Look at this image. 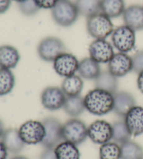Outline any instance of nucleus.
Returning a JSON list of instances; mask_svg holds the SVG:
<instances>
[{"label":"nucleus","mask_w":143,"mask_h":159,"mask_svg":"<svg viewBox=\"0 0 143 159\" xmlns=\"http://www.w3.org/2000/svg\"><path fill=\"white\" fill-rule=\"evenodd\" d=\"M85 108L94 115L103 116L113 110L114 96L106 91L95 88L84 97Z\"/></svg>","instance_id":"1"},{"label":"nucleus","mask_w":143,"mask_h":159,"mask_svg":"<svg viewBox=\"0 0 143 159\" xmlns=\"http://www.w3.org/2000/svg\"><path fill=\"white\" fill-rule=\"evenodd\" d=\"M54 22L62 27H69L75 23L80 16L75 3L70 0H59L51 9Z\"/></svg>","instance_id":"2"},{"label":"nucleus","mask_w":143,"mask_h":159,"mask_svg":"<svg viewBox=\"0 0 143 159\" xmlns=\"http://www.w3.org/2000/svg\"><path fill=\"white\" fill-rule=\"evenodd\" d=\"M86 27L89 34L95 39H107L114 30L111 19L101 12L87 18Z\"/></svg>","instance_id":"3"},{"label":"nucleus","mask_w":143,"mask_h":159,"mask_svg":"<svg viewBox=\"0 0 143 159\" xmlns=\"http://www.w3.org/2000/svg\"><path fill=\"white\" fill-rule=\"evenodd\" d=\"M113 46L120 52L127 53L136 45V32L126 25L117 27L111 34Z\"/></svg>","instance_id":"4"},{"label":"nucleus","mask_w":143,"mask_h":159,"mask_svg":"<svg viewBox=\"0 0 143 159\" xmlns=\"http://www.w3.org/2000/svg\"><path fill=\"white\" fill-rule=\"evenodd\" d=\"M63 140L78 144L84 143L88 137V127L78 119H71L63 124Z\"/></svg>","instance_id":"5"},{"label":"nucleus","mask_w":143,"mask_h":159,"mask_svg":"<svg viewBox=\"0 0 143 159\" xmlns=\"http://www.w3.org/2000/svg\"><path fill=\"white\" fill-rule=\"evenodd\" d=\"M37 52L42 60L53 62L57 57L66 52V46L60 39L48 36L40 41Z\"/></svg>","instance_id":"6"},{"label":"nucleus","mask_w":143,"mask_h":159,"mask_svg":"<svg viewBox=\"0 0 143 159\" xmlns=\"http://www.w3.org/2000/svg\"><path fill=\"white\" fill-rule=\"evenodd\" d=\"M45 128V137L42 145L45 149H55L63 140L62 126L58 119L49 117L42 121Z\"/></svg>","instance_id":"7"},{"label":"nucleus","mask_w":143,"mask_h":159,"mask_svg":"<svg viewBox=\"0 0 143 159\" xmlns=\"http://www.w3.org/2000/svg\"><path fill=\"white\" fill-rule=\"evenodd\" d=\"M18 130L25 144H41L45 137V128L42 121L28 120L21 125Z\"/></svg>","instance_id":"8"},{"label":"nucleus","mask_w":143,"mask_h":159,"mask_svg":"<svg viewBox=\"0 0 143 159\" xmlns=\"http://www.w3.org/2000/svg\"><path fill=\"white\" fill-rule=\"evenodd\" d=\"M88 137L94 144H104L113 140V126L105 120H96L88 127Z\"/></svg>","instance_id":"9"},{"label":"nucleus","mask_w":143,"mask_h":159,"mask_svg":"<svg viewBox=\"0 0 143 159\" xmlns=\"http://www.w3.org/2000/svg\"><path fill=\"white\" fill-rule=\"evenodd\" d=\"M79 61L71 53L64 52L57 57L53 61V68L57 74L67 78L78 72Z\"/></svg>","instance_id":"10"},{"label":"nucleus","mask_w":143,"mask_h":159,"mask_svg":"<svg viewBox=\"0 0 143 159\" xmlns=\"http://www.w3.org/2000/svg\"><path fill=\"white\" fill-rule=\"evenodd\" d=\"M67 96L61 88L48 87L44 89L41 95L42 106L50 111H55L64 106Z\"/></svg>","instance_id":"11"},{"label":"nucleus","mask_w":143,"mask_h":159,"mask_svg":"<svg viewBox=\"0 0 143 159\" xmlns=\"http://www.w3.org/2000/svg\"><path fill=\"white\" fill-rule=\"evenodd\" d=\"M90 57L99 64L108 63L114 55L113 45L105 39H95L89 47Z\"/></svg>","instance_id":"12"},{"label":"nucleus","mask_w":143,"mask_h":159,"mask_svg":"<svg viewBox=\"0 0 143 159\" xmlns=\"http://www.w3.org/2000/svg\"><path fill=\"white\" fill-rule=\"evenodd\" d=\"M108 64V70L117 78L124 77L133 70L132 57L127 53H114Z\"/></svg>","instance_id":"13"},{"label":"nucleus","mask_w":143,"mask_h":159,"mask_svg":"<svg viewBox=\"0 0 143 159\" xmlns=\"http://www.w3.org/2000/svg\"><path fill=\"white\" fill-rule=\"evenodd\" d=\"M113 110L117 115L125 117L127 113L136 106V99L131 93L125 91L117 92L113 94Z\"/></svg>","instance_id":"14"},{"label":"nucleus","mask_w":143,"mask_h":159,"mask_svg":"<svg viewBox=\"0 0 143 159\" xmlns=\"http://www.w3.org/2000/svg\"><path fill=\"white\" fill-rule=\"evenodd\" d=\"M124 121L132 136H138L143 133V107L136 106L124 117Z\"/></svg>","instance_id":"15"},{"label":"nucleus","mask_w":143,"mask_h":159,"mask_svg":"<svg viewBox=\"0 0 143 159\" xmlns=\"http://www.w3.org/2000/svg\"><path fill=\"white\" fill-rule=\"evenodd\" d=\"M1 140L8 152L12 154H18L25 146V143L20 135L19 130L13 128L5 130Z\"/></svg>","instance_id":"16"},{"label":"nucleus","mask_w":143,"mask_h":159,"mask_svg":"<svg viewBox=\"0 0 143 159\" xmlns=\"http://www.w3.org/2000/svg\"><path fill=\"white\" fill-rule=\"evenodd\" d=\"M122 17L124 25L135 32L143 30V7L131 5L126 8Z\"/></svg>","instance_id":"17"},{"label":"nucleus","mask_w":143,"mask_h":159,"mask_svg":"<svg viewBox=\"0 0 143 159\" xmlns=\"http://www.w3.org/2000/svg\"><path fill=\"white\" fill-rule=\"evenodd\" d=\"M21 59L20 53L15 47L10 45H0V68L12 69L16 67Z\"/></svg>","instance_id":"18"},{"label":"nucleus","mask_w":143,"mask_h":159,"mask_svg":"<svg viewBox=\"0 0 143 159\" xmlns=\"http://www.w3.org/2000/svg\"><path fill=\"white\" fill-rule=\"evenodd\" d=\"M109 70L101 71L94 80L96 88L106 91L114 94L118 89V80Z\"/></svg>","instance_id":"19"},{"label":"nucleus","mask_w":143,"mask_h":159,"mask_svg":"<svg viewBox=\"0 0 143 159\" xmlns=\"http://www.w3.org/2000/svg\"><path fill=\"white\" fill-rule=\"evenodd\" d=\"M78 72L82 78L95 80L101 72L100 65L91 57H86L79 62Z\"/></svg>","instance_id":"20"},{"label":"nucleus","mask_w":143,"mask_h":159,"mask_svg":"<svg viewBox=\"0 0 143 159\" xmlns=\"http://www.w3.org/2000/svg\"><path fill=\"white\" fill-rule=\"evenodd\" d=\"M84 87V82L80 75H73L64 78L61 89L67 96L81 95Z\"/></svg>","instance_id":"21"},{"label":"nucleus","mask_w":143,"mask_h":159,"mask_svg":"<svg viewBox=\"0 0 143 159\" xmlns=\"http://www.w3.org/2000/svg\"><path fill=\"white\" fill-rule=\"evenodd\" d=\"M126 9L124 0H101V12L110 19L122 16Z\"/></svg>","instance_id":"22"},{"label":"nucleus","mask_w":143,"mask_h":159,"mask_svg":"<svg viewBox=\"0 0 143 159\" xmlns=\"http://www.w3.org/2000/svg\"><path fill=\"white\" fill-rule=\"evenodd\" d=\"M62 108L71 117H78L83 113L86 110L84 98H82L81 95L67 96Z\"/></svg>","instance_id":"23"},{"label":"nucleus","mask_w":143,"mask_h":159,"mask_svg":"<svg viewBox=\"0 0 143 159\" xmlns=\"http://www.w3.org/2000/svg\"><path fill=\"white\" fill-rule=\"evenodd\" d=\"M57 159H80L81 154L77 145L67 141H62L55 148Z\"/></svg>","instance_id":"24"},{"label":"nucleus","mask_w":143,"mask_h":159,"mask_svg":"<svg viewBox=\"0 0 143 159\" xmlns=\"http://www.w3.org/2000/svg\"><path fill=\"white\" fill-rule=\"evenodd\" d=\"M101 0H76L75 4L80 16L89 18L101 12Z\"/></svg>","instance_id":"25"},{"label":"nucleus","mask_w":143,"mask_h":159,"mask_svg":"<svg viewBox=\"0 0 143 159\" xmlns=\"http://www.w3.org/2000/svg\"><path fill=\"white\" fill-rule=\"evenodd\" d=\"M121 159H143V148L135 142L128 140L120 145Z\"/></svg>","instance_id":"26"},{"label":"nucleus","mask_w":143,"mask_h":159,"mask_svg":"<svg viewBox=\"0 0 143 159\" xmlns=\"http://www.w3.org/2000/svg\"><path fill=\"white\" fill-rule=\"evenodd\" d=\"M16 79L10 69L0 68V96L7 95L15 86Z\"/></svg>","instance_id":"27"},{"label":"nucleus","mask_w":143,"mask_h":159,"mask_svg":"<svg viewBox=\"0 0 143 159\" xmlns=\"http://www.w3.org/2000/svg\"><path fill=\"white\" fill-rule=\"evenodd\" d=\"M113 126V140L114 143L122 144L130 140L131 135L124 121H117Z\"/></svg>","instance_id":"28"},{"label":"nucleus","mask_w":143,"mask_h":159,"mask_svg":"<svg viewBox=\"0 0 143 159\" xmlns=\"http://www.w3.org/2000/svg\"><path fill=\"white\" fill-rule=\"evenodd\" d=\"M100 159H121V148L114 142L101 144L99 149Z\"/></svg>","instance_id":"29"},{"label":"nucleus","mask_w":143,"mask_h":159,"mask_svg":"<svg viewBox=\"0 0 143 159\" xmlns=\"http://www.w3.org/2000/svg\"><path fill=\"white\" fill-rule=\"evenodd\" d=\"M18 6L21 13L26 16H35L41 10L34 2V0H25L24 2L19 3Z\"/></svg>","instance_id":"30"},{"label":"nucleus","mask_w":143,"mask_h":159,"mask_svg":"<svg viewBox=\"0 0 143 159\" xmlns=\"http://www.w3.org/2000/svg\"><path fill=\"white\" fill-rule=\"evenodd\" d=\"M132 57L133 70L139 74L143 71V50L138 51Z\"/></svg>","instance_id":"31"},{"label":"nucleus","mask_w":143,"mask_h":159,"mask_svg":"<svg viewBox=\"0 0 143 159\" xmlns=\"http://www.w3.org/2000/svg\"><path fill=\"white\" fill-rule=\"evenodd\" d=\"M59 0H34L40 9H52Z\"/></svg>","instance_id":"32"},{"label":"nucleus","mask_w":143,"mask_h":159,"mask_svg":"<svg viewBox=\"0 0 143 159\" xmlns=\"http://www.w3.org/2000/svg\"><path fill=\"white\" fill-rule=\"evenodd\" d=\"M39 159H57L55 149H45L41 153Z\"/></svg>","instance_id":"33"},{"label":"nucleus","mask_w":143,"mask_h":159,"mask_svg":"<svg viewBox=\"0 0 143 159\" xmlns=\"http://www.w3.org/2000/svg\"><path fill=\"white\" fill-rule=\"evenodd\" d=\"M11 0H0V14L7 12L11 6Z\"/></svg>","instance_id":"34"},{"label":"nucleus","mask_w":143,"mask_h":159,"mask_svg":"<svg viewBox=\"0 0 143 159\" xmlns=\"http://www.w3.org/2000/svg\"><path fill=\"white\" fill-rule=\"evenodd\" d=\"M137 86L140 92L143 93V71L140 73L137 79Z\"/></svg>","instance_id":"35"},{"label":"nucleus","mask_w":143,"mask_h":159,"mask_svg":"<svg viewBox=\"0 0 143 159\" xmlns=\"http://www.w3.org/2000/svg\"><path fill=\"white\" fill-rule=\"evenodd\" d=\"M8 156V151L4 144L0 142V159H7Z\"/></svg>","instance_id":"36"},{"label":"nucleus","mask_w":143,"mask_h":159,"mask_svg":"<svg viewBox=\"0 0 143 159\" xmlns=\"http://www.w3.org/2000/svg\"><path fill=\"white\" fill-rule=\"evenodd\" d=\"M4 124H3L2 121L0 119V139H1L3 133L4 132Z\"/></svg>","instance_id":"37"},{"label":"nucleus","mask_w":143,"mask_h":159,"mask_svg":"<svg viewBox=\"0 0 143 159\" xmlns=\"http://www.w3.org/2000/svg\"><path fill=\"white\" fill-rule=\"evenodd\" d=\"M11 159H29V158L25 157H23V156H16V157L11 158Z\"/></svg>","instance_id":"38"},{"label":"nucleus","mask_w":143,"mask_h":159,"mask_svg":"<svg viewBox=\"0 0 143 159\" xmlns=\"http://www.w3.org/2000/svg\"><path fill=\"white\" fill-rule=\"evenodd\" d=\"M13 1H15V2H18V4H19V3H21V2H22L25 1V0H13Z\"/></svg>","instance_id":"39"}]
</instances>
